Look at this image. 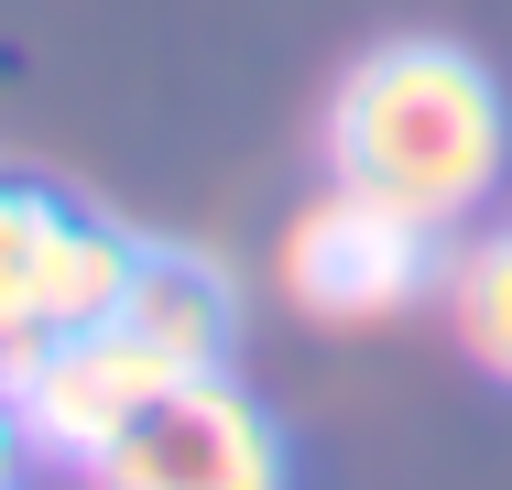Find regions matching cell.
<instances>
[{
	"label": "cell",
	"mask_w": 512,
	"mask_h": 490,
	"mask_svg": "<svg viewBox=\"0 0 512 490\" xmlns=\"http://www.w3.org/2000/svg\"><path fill=\"white\" fill-rule=\"evenodd\" d=\"M120 327L142 338V349H164V371H229V338H240V294L229 273L207 262V251H164V240H142V262H131V294H120Z\"/></svg>",
	"instance_id": "cell-5"
},
{
	"label": "cell",
	"mask_w": 512,
	"mask_h": 490,
	"mask_svg": "<svg viewBox=\"0 0 512 490\" xmlns=\"http://www.w3.org/2000/svg\"><path fill=\"white\" fill-rule=\"evenodd\" d=\"M512 164L502 77L458 44H371L327 88V186L371 196L414 229H469Z\"/></svg>",
	"instance_id": "cell-1"
},
{
	"label": "cell",
	"mask_w": 512,
	"mask_h": 490,
	"mask_svg": "<svg viewBox=\"0 0 512 490\" xmlns=\"http://www.w3.org/2000/svg\"><path fill=\"white\" fill-rule=\"evenodd\" d=\"M273 284L295 294L316 327H382V316H404L414 294L436 284V229H414V218L371 207V196L327 186L306 218L284 229Z\"/></svg>",
	"instance_id": "cell-4"
},
{
	"label": "cell",
	"mask_w": 512,
	"mask_h": 490,
	"mask_svg": "<svg viewBox=\"0 0 512 490\" xmlns=\"http://www.w3.org/2000/svg\"><path fill=\"white\" fill-rule=\"evenodd\" d=\"M0 425H11V392H0Z\"/></svg>",
	"instance_id": "cell-9"
},
{
	"label": "cell",
	"mask_w": 512,
	"mask_h": 490,
	"mask_svg": "<svg viewBox=\"0 0 512 490\" xmlns=\"http://www.w3.org/2000/svg\"><path fill=\"white\" fill-rule=\"evenodd\" d=\"M175 382L186 371H164V349H142L120 316L109 327H66V338H33L22 360H0L22 458H55V469H88L109 436H131V414L153 392H175Z\"/></svg>",
	"instance_id": "cell-2"
},
{
	"label": "cell",
	"mask_w": 512,
	"mask_h": 490,
	"mask_svg": "<svg viewBox=\"0 0 512 490\" xmlns=\"http://www.w3.org/2000/svg\"><path fill=\"white\" fill-rule=\"evenodd\" d=\"M131 262H142V240H131V229L55 207L44 262H33V327H44V338H66V327H109V316H120V294H131Z\"/></svg>",
	"instance_id": "cell-6"
},
{
	"label": "cell",
	"mask_w": 512,
	"mask_h": 490,
	"mask_svg": "<svg viewBox=\"0 0 512 490\" xmlns=\"http://www.w3.org/2000/svg\"><path fill=\"white\" fill-rule=\"evenodd\" d=\"M66 196H33L0 175V360H22L44 327H33V262H44V229H55Z\"/></svg>",
	"instance_id": "cell-8"
},
{
	"label": "cell",
	"mask_w": 512,
	"mask_h": 490,
	"mask_svg": "<svg viewBox=\"0 0 512 490\" xmlns=\"http://www.w3.org/2000/svg\"><path fill=\"white\" fill-rule=\"evenodd\" d=\"M88 490H284V436L229 371H197L88 458Z\"/></svg>",
	"instance_id": "cell-3"
},
{
	"label": "cell",
	"mask_w": 512,
	"mask_h": 490,
	"mask_svg": "<svg viewBox=\"0 0 512 490\" xmlns=\"http://www.w3.org/2000/svg\"><path fill=\"white\" fill-rule=\"evenodd\" d=\"M447 327H458V349H469L491 382H512V229L469 240V251L447 262Z\"/></svg>",
	"instance_id": "cell-7"
}]
</instances>
